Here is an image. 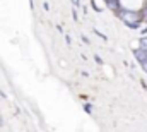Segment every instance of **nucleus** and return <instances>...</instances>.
Here are the masks:
<instances>
[{"label": "nucleus", "instance_id": "f257e3e1", "mask_svg": "<svg viewBox=\"0 0 147 132\" xmlns=\"http://www.w3.org/2000/svg\"><path fill=\"white\" fill-rule=\"evenodd\" d=\"M116 17L121 19L127 24V28H130V29H139L142 21H144L142 10H132V9L128 10V9H123V7L116 12Z\"/></svg>", "mask_w": 147, "mask_h": 132}, {"label": "nucleus", "instance_id": "f03ea898", "mask_svg": "<svg viewBox=\"0 0 147 132\" xmlns=\"http://www.w3.org/2000/svg\"><path fill=\"white\" fill-rule=\"evenodd\" d=\"M134 57H135V60H137L139 64L146 62L147 60V48H142V46L135 48V50H134Z\"/></svg>", "mask_w": 147, "mask_h": 132}, {"label": "nucleus", "instance_id": "7ed1b4c3", "mask_svg": "<svg viewBox=\"0 0 147 132\" xmlns=\"http://www.w3.org/2000/svg\"><path fill=\"white\" fill-rule=\"evenodd\" d=\"M106 5H108V9L113 10L115 14L121 9V3H120V0H110V2H106Z\"/></svg>", "mask_w": 147, "mask_h": 132}, {"label": "nucleus", "instance_id": "20e7f679", "mask_svg": "<svg viewBox=\"0 0 147 132\" xmlns=\"http://www.w3.org/2000/svg\"><path fill=\"white\" fill-rule=\"evenodd\" d=\"M84 112H86V113H92V105H91V103H86V105H84Z\"/></svg>", "mask_w": 147, "mask_h": 132}, {"label": "nucleus", "instance_id": "39448f33", "mask_svg": "<svg viewBox=\"0 0 147 132\" xmlns=\"http://www.w3.org/2000/svg\"><path fill=\"white\" fill-rule=\"evenodd\" d=\"M91 5H92V9H94L96 12H103V10H101V7L96 3V0H92V2H91Z\"/></svg>", "mask_w": 147, "mask_h": 132}, {"label": "nucleus", "instance_id": "423d86ee", "mask_svg": "<svg viewBox=\"0 0 147 132\" xmlns=\"http://www.w3.org/2000/svg\"><path fill=\"white\" fill-rule=\"evenodd\" d=\"M140 10H142V16H144V21L147 22V2L144 3V7H142Z\"/></svg>", "mask_w": 147, "mask_h": 132}, {"label": "nucleus", "instance_id": "0eeeda50", "mask_svg": "<svg viewBox=\"0 0 147 132\" xmlns=\"http://www.w3.org/2000/svg\"><path fill=\"white\" fill-rule=\"evenodd\" d=\"M140 46H142V48H147V36L146 34L140 38Z\"/></svg>", "mask_w": 147, "mask_h": 132}, {"label": "nucleus", "instance_id": "6e6552de", "mask_svg": "<svg viewBox=\"0 0 147 132\" xmlns=\"http://www.w3.org/2000/svg\"><path fill=\"white\" fill-rule=\"evenodd\" d=\"M94 33L98 34V36H99V38H101V39H105V41H106V39H108V38H106V34H103V33H101V31H98V29H94Z\"/></svg>", "mask_w": 147, "mask_h": 132}, {"label": "nucleus", "instance_id": "1a4fd4ad", "mask_svg": "<svg viewBox=\"0 0 147 132\" xmlns=\"http://www.w3.org/2000/svg\"><path fill=\"white\" fill-rule=\"evenodd\" d=\"M94 60H96V64H99V65L103 64V60H101V57H99V55H94Z\"/></svg>", "mask_w": 147, "mask_h": 132}, {"label": "nucleus", "instance_id": "9d476101", "mask_svg": "<svg viewBox=\"0 0 147 132\" xmlns=\"http://www.w3.org/2000/svg\"><path fill=\"white\" fill-rule=\"evenodd\" d=\"M43 9L48 12V10H50V3H48V2H43Z\"/></svg>", "mask_w": 147, "mask_h": 132}, {"label": "nucleus", "instance_id": "9b49d317", "mask_svg": "<svg viewBox=\"0 0 147 132\" xmlns=\"http://www.w3.org/2000/svg\"><path fill=\"white\" fill-rule=\"evenodd\" d=\"M140 65H142V70H144V72H147V60H146V62H142Z\"/></svg>", "mask_w": 147, "mask_h": 132}, {"label": "nucleus", "instance_id": "f8f14e48", "mask_svg": "<svg viewBox=\"0 0 147 132\" xmlns=\"http://www.w3.org/2000/svg\"><path fill=\"white\" fill-rule=\"evenodd\" d=\"M72 3L75 7H80V0H72Z\"/></svg>", "mask_w": 147, "mask_h": 132}, {"label": "nucleus", "instance_id": "ddd939ff", "mask_svg": "<svg viewBox=\"0 0 147 132\" xmlns=\"http://www.w3.org/2000/svg\"><path fill=\"white\" fill-rule=\"evenodd\" d=\"M65 41H67V45H70V43H72V39H70V36H69V34L65 36Z\"/></svg>", "mask_w": 147, "mask_h": 132}, {"label": "nucleus", "instance_id": "4468645a", "mask_svg": "<svg viewBox=\"0 0 147 132\" xmlns=\"http://www.w3.org/2000/svg\"><path fill=\"white\" fill-rule=\"evenodd\" d=\"M72 17H74V21H77V10H72Z\"/></svg>", "mask_w": 147, "mask_h": 132}, {"label": "nucleus", "instance_id": "2eb2a0df", "mask_svg": "<svg viewBox=\"0 0 147 132\" xmlns=\"http://www.w3.org/2000/svg\"><path fill=\"white\" fill-rule=\"evenodd\" d=\"M57 31H58V33H63V28H62V26L58 24V26H57Z\"/></svg>", "mask_w": 147, "mask_h": 132}, {"label": "nucleus", "instance_id": "dca6fc26", "mask_svg": "<svg viewBox=\"0 0 147 132\" xmlns=\"http://www.w3.org/2000/svg\"><path fill=\"white\" fill-rule=\"evenodd\" d=\"M82 41H84V43H87V45H89V39H87V36H84V34H82Z\"/></svg>", "mask_w": 147, "mask_h": 132}, {"label": "nucleus", "instance_id": "f3484780", "mask_svg": "<svg viewBox=\"0 0 147 132\" xmlns=\"http://www.w3.org/2000/svg\"><path fill=\"white\" fill-rule=\"evenodd\" d=\"M29 5H31V9H34V2L33 0H29Z\"/></svg>", "mask_w": 147, "mask_h": 132}, {"label": "nucleus", "instance_id": "a211bd4d", "mask_svg": "<svg viewBox=\"0 0 147 132\" xmlns=\"http://www.w3.org/2000/svg\"><path fill=\"white\" fill-rule=\"evenodd\" d=\"M140 33H142V36H144V34H147V28H144V29H142Z\"/></svg>", "mask_w": 147, "mask_h": 132}, {"label": "nucleus", "instance_id": "6ab92c4d", "mask_svg": "<svg viewBox=\"0 0 147 132\" xmlns=\"http://www.w3.org/2000/svg\"><path fill=\"white\" fill-rule=\"evenodd\" d=\"M2 125H3V120H2V118H0V127H2Z\"/></svg>", "mask_w": 147, "mask_h": 132}, {"label": "nucleus", "instance_id": "aec40b11", "mask_svg": "<svg viewBox=\"0 0 147 132\" xmlns=\"http://www.w3.org/2000/svg\"><path fill=\"white\" fill-rule=\"evenodd\" d=\"M105 2H110V0H105Z\"/></svg>", "mask_w": 147, "mask_h": 132}]
</instances>
